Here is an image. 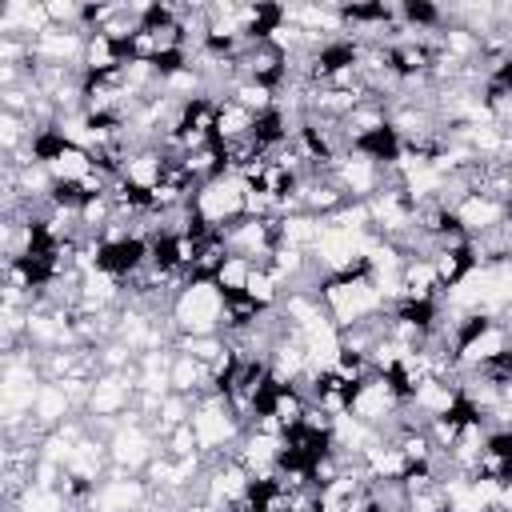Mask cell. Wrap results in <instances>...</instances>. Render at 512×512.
<instances>
[{
    "instance_id": "5b68a950",
    "label": "cell",
    "mask_w": 512,
    "mask_h": 512,
    "mask_svg": "<svg viewBox=\"0 0 512 512\" xmlns=\"http://www.w3.org/2000/svg\"><path fill=\"white\" fill-rule=\"evenodd\" d=\"M244 196H248V184L236 176V172H224L216 180H204L196 192H192V212L216 228V232H228L236 220H244Z\"/></svg>"
},
{
    "instance_id": "9c48e42d",
    "label": "cell",
    "mask_w": 512,
    "mask_h": 512,
    "mask_svg": "<svg viewBox=\"0 0 512 512\" xmlns=\"http://www.w3.org/2000/svg\"><path fill=\"white\" fill-rule=\"evenodd\" d=\"M236 64H240V76H248L256 84H268L276 92L288 84V72H292V56L280 52L272 40H252Z\"/></svg>"
},
{
    "instance_id": "30bf717a",
    "label": "cell",
    "mask_w": 512,
    "mask_h": 512,
    "mask_svg": "<svg viewBox=\"0 0 512 512\" xmlns=\"http://www.w3.org/2000/svg\"><path fill=\"white\" fill-rule=\"evenodd\" d=\"M504 352H512V328H508V320H488L476 336L456 344V368L460 372H476L480 364H488V360H496Z\"/></svg>"
},
{
    "instance_id": "277c9868",
    "label": "cell",
    "mask_w": 512,
    "mask_h": 512,
    "mask_svg": "<svg viewBox=\"0 0 512 512\" xmlns=\"http://www.w3.org/2000/svg\"><path fill=\"white\" fill-rule=\"evenodd\" d=\"M108 456H112V472L144 476V468L160 456V436L152 432L148 416H140L136 408L128 416H120L108 432Z\"/></svg>"
},
{
    "instance_id": "e0dca14e",
    "label": "cell",
    "mask_w": 512,
    "mask_h": 512,
    "mask_svg": "<svg viewBox=\"0 0 512 512\" xmlns=\"http://www.w3.org/2000/svg\"><path fill=\"white\" fill-rule=\"evenodd\" d=\"M324 232V220L312 216V212H292V216H280V244L288 248H300V252H312L316 240Z\"/></svg>"
},
{
    "instance_id": "d4e9b609",
    "label": "cell",
    "mask_w": 512,
    "mask_h": 512,
    "mask_svg": "<svg viewBox=\"0 0 512 512\" xmlns=\"http://www.w3.org/2000/svg\"><path fill=\"white\" fill-rule=\"evenodd\" d=\"M160 452H168V456H176V460L200 456V444H196V432H192V424H180V428H172V432L164 436Z\"/></svg>"
},
{
    "instance_id": "603a6c76",
    "label": "cell",
    "mask_w": 512,
    "mask_h": 512,
    "mask_svg": "<svg viewBox=\"0 0 512 512\" xmlns=\"http://www.w3.org/2000/svg\"><path fill=\"white\" fill-rule=\"evenodd\" d=\"M248 276H252V260H244V256H228L212 280H216V288H220L224 296H244Z\"/></svg>"
},
{
    "instance_id": "6da1fadb",
    "label": "cell",
    "mask_w": 512,
    "mask_h": 512,
    "mask_svg": "<svg viewBox=\"0 0 512 512\" xmlns=\"http://www.w3.org/2000/svg\"><path fill=\"white\" fill-rule=\"evenodd\" d=\"M324 312L332 316L336 328H352V324H364L380 312H388L380 288L372 284V268H356V272H340V276H324L320 288H316Z\"/></svg>"
},
{
    "instance_id": "7a4b0ae2",
    "label": "cell",
    "mask_w": 512,
    "mask_h": 512,
    "mask_svg": "<svg viewBox=\"0 0 512 512\" xmlns=\"http://www.w3.org/2000/svg\"><path fill=\"white\" fill-rule=\"evenodd\" d=\"M224 292L216 280H188L172 304H168V324L176 336H224Z\"/></svg>"
},
{
    "instance_id": "ac0fdd59",
    "label": "cell",
    "mask_w": 512,
    "mask_h": 512,
    "mask_svg": "<svg viewBox=\"0 0 512 512\" xmlns=\"http://www.w3.org/2000/svg\"><path fill=\"white\" fill-rule=\"evenodd\" d=\"M92 168H96L92 152H84V148H76V144H64V148L48 160V172H52L56 184H80Z\"/></svg>"
},
{
    "instance_id": "44dd1931",
    "label": "cell",
    "mask_w": 512,
    "mask_h": 512,
    "mask_svg": "<svg viewBox=\"0 0 512 512\" xmlns=\"http://www.w3.org/2000/svg\"><path fill=\"white\" fill-rule=\"evenodd\" d=\"M260 316H264V308H260L256 300H248V296H228V300H224V336H240V332L256 328Z\"/></svg>"
},
{
    "instance_id": "2e32d148",
    "label": "cell",
    "mask_w": 512,
    "mask_h": 512,
    "mask_svg": "<svg viewBox=\"0 0 512 512\" xmlns=\"http://www.w3.org/2000/svg\"><path fill=\"white\" fill-rule=\"evenodd\" d=\"M308 408H312L308 396H304L300 388H292V384H276V392H272V400H268V416H272L284 432H288V428H300Z\"/></svg>"
},
{
    "instance_id": "cb8c5ba5",
    "label": "cell",
    "mask_w": 512,
    "mask_h": 512,
    "mask_svg": "<svg viewBox=\"0 0 512 512\" xmlns=\"http://www.w3.org/2000/svg\"><path fill=\"white\" fill-rule=\"evenodd\" d=\"M172 348L176 352H188V356H196L204 364H216L228 352V336H176Z\"/></svg>"
},
{
    "instance_id": "4fadbf2b",
    "label": "cell",
    "mask_w": 512,
    "mask_h": 512,
    "mask_svg": "<svg viewBox=\"0 0 512 512\" xmlns=\"http://www.w3.org/2000/svg\"><path fill=\"white\" fill-rule=\"evenodd\" d=\"M252 128H256V112H248L244 104H236L232 96H220L216 100V128H212V140L220 148H232L240 140H252Z\"/></svg>"
},
{
    "instance_id": "3957f363",
    "label": "cell",
    "mask_w": 512,
    "mask_h": 512,
    "mask_svg": "<svg viewBox=\"0 0 512 512\" xmlns=\"http://www.w3.org/2000/svg\"><path fill=\"white\" fill-rule=\"evenodd\" d=\"M192 432H196V444H200V456L212 464L228 452H236L240 436H244V424L236 420V412L228 408V400L220 392H208L192 404Z\"/></svg>"
},
{
    "instance_id": "ba28073f",
    "label": "cell",
    "mask_w": 512,
    "mask_h": 512,
    "mask_svg": "<svg viewBox=\"0 0 512 512\" xmlns=\"http://www.w3.org/2000/svg\"><path fill=\"white\" fill-rule=\"evenodd\" d=\"M224 240H228V252H232V256H244V260H252V264H268L272 252L280 248V216H272V220H264V216H244V220H236V224L224 232Z\"/></svg>"
},
{
    "instance_id": "7c38bea8",
    "label": "cell",
    "mask_w": 512,
    "mask_h": 512,
    "mask_svg": "<svg viewBox=\"0 0 512 512\" xmlns=\"http://www.w3.org/2000/svg\"><path fill=\"white\" fill-rule=\"evenodd\" d=\"M168 384H172V392H180V396H188V400H200V396L216 392V384H212V368H208L204 360L188 356V352H176V348H172V372H168Z\"/></svg>"
},
{
    "instance_id": "8992f818",
    "label": "cell",
    "mask_w": 512,
    "mask_h": 512,
    "mask_svg": "<svg viewBox=\"0 0 512 512\" xmlns=\"http://www.w3.org/2000/svg\"><path fill=\"white\" fill-rule=\"evenodd\" d=\"M400 408H404V400L396 396V388H392L388 376H380V372L364 376V380L352 388V400H348V412H352L356 420H364L368 428H376V432H388Z\"/></svg>"
},
{
    "instance_id": "d6986e66",
    "label": "cell",
    "mask_w": 512,
    "mask_h": 512,
    "mask_svg": "<svg viewBox=\"0 0 512 512\" xmlns=\"http://www.w3.org/2000/svg\"><path fill=\"white\" fill-rule=\"evenodd\" d=\"M8 512H72V500L64 496V488H48V484L32 480Z\"/></svg>"
},
{
    "instance_id": "7402d4cb",
    "label": "cell",
    "mask_w": 512,
    "mask_h": 512,
    "mask_svg": "<svg viewBox=\"0 0 512 512\" xmlns=\"http://www.w3.org/2000/svg\"><path fill=\"white\" fill-rule=\"evenodd\" d=\"M228 96L236 100V104H244L248 112H268V108H276V88H268V84H256V80H248V76H240L232 88H228Z\"/></svg>"
},
{
    "instance_id": "9a60e30c",
    "label": "cell",
    "mask_w": 512,
    "mask_h": 512,
    "mask_svg": "<svg viewBox=\"0 0 512 512\" xmlns=\"http://www.w3.org/2000/svg\"><path fill=\"white\" fill-rule=\"evenodd\" d=\"M408 404H412L424 420H440V416H452V412L464 404V396H460V384H456V380H424Z\"/></svg>"
},
{
    "instance_id": "ffe728a7",
    "label": "cell",
    "mask_w": 512,
    "mask_h": 512,
    "mask_svg": "<svg viewBox=\"0 0 512 512\" xmlns=\"http://www.w3.org/2000/svg\"><path fill=\"white\" fill-rule=\"evenodd\" d=\"M244 296L256 300V304L268 312V308H280V300H284V284H280V276H276L268 264H252V276H248Z\"/></svg>"
},
{
    "instance_id": "8fae6325",
    "label": "cell",
    "mask_w": 512,
    "mask_h": 512,
    "mask_svg": "<svg viewBox=\"0 0 512 512\" xmlns=\"http://www.w3.org/2000/svg\"><path fill=\"white\" fill-rule=\"evenodd\" d=\"M452 220L468 232V240L472 236H480V232H492L496 224H504L508 220V204H500V200H492V196H484V192H468L456 208H452Z\"/></svg>"
},
{
    "instance_id": "5bb4252c",
    "label": "cell",
    "mask_w": 512,
    "mask_h": 512,
    "mask_svg": "<svg viewBox=\"0 0 512 512\" xmlns=\"http://www.w3.org/2000/svg\"><path fill=\"white\" fill-rule=\"evenodd\" d=\"M72 416H80L76 412V404L68 400V392L60 388V380H44V388H40V396H36V404H32V424L40 428V436H48V432H56L64 420H72Z\"/></svg>"
},
{
    "instance_id": "52a82bcc",
    "label": "cell",
    "mask_w": 512,
    "mask_h": 512,
    "mask_svg": "<svg viewBox=\"0 0 512 512\" xmlns=\"http://www.w3.org/2000/svg\"><path fill=\"white\" fill-rule=\"evenodd\" d=\"M332 180L340 184V192L352 200V204H364V200H372L388 180H392V172L384 168V164H376L372 156H364V152H356V148H348L340 160H332Z\"/></svg>"
}]
</instances>
